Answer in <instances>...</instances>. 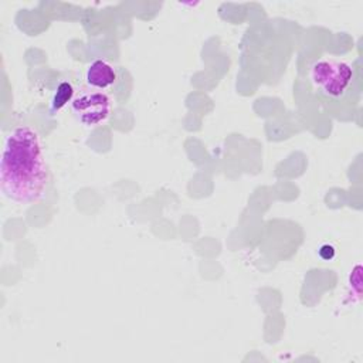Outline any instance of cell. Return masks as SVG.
Segmentation results:
<instances>
[{
  "label": "cell",
  "instance_id": "cell-4",
  "mask_svg": "<svg viewBox=\"0 0 363 363\" xmlns=\"http://www.w3.org/2000/svg\"><path fill=\"white\" fill-rule=\"evenodd\" d=\"M85 79L89 86L95 89H105L116 81V71L109 62L104 60H95L88 65Z\"/></svg>",
  "mask_w": 363,
  "mask_h": 363
},
{
  "label": "cell",
  "instance_id": "cell-5",
  "mask_svg": "<svg viewBox=\"0 0 363 363\" xmlns=\"http://www.w3.org/2000/svg\"><path fill=\"white\" fill-rule=\"evenodd\" d=\"M72 94H74V89H72L71 84L61 82L57 88V92L54 94V96L51 99V109L58 111L60 108H62L71 99Z\"/></svg>",
  "mask_w": 363,
  "mask_h": 363
},
{
  "label": "cell",
  "instance_id": "cell-1",
  "mask_svg": "<svg viewBox=\"0 0 363 363\" xmlns=\"http://www.w3.org/2000/svg\"><path fill=\"white\" fill-rule=\"evenodd\" d=\"M48 184V166L38 132L17 126L6 138L0 159V190L14 203L38 201Z\"/></svg>",
  "mask_w": 363,
  "mask_h": 363
},
{
  "label": "cell",
  "instance_id": "cell-3",
  "mask_svg": "<svg viewBox=\"0 0 363 363\" xmlns=\"http://www.w3.org/2000/svg\"><path fill=\"white\" fill-rule=\"evenodd\" d=\"M71 109L84 126H96L111 115V99L105 92L82 91L71 102Z\"/></svg>",
  "mask_w": 363,
  "mask_h": 363
},
{
  "label": "cell",
  "instance_id": "cell-2",
  "mask_svg": "<svg viewBox=\"0 0 363 363\" xmlns=\"http://www.w3.org/2000/svg\"><path fill=\"white\" fill-rule=\"evenodd\" d=\"M309 75L319 91L330 98H339L353 81V67L346 61L322 58L312 64Z\"/></svg>",
  "mask_w": 363,
  "mask_h": 363
}]
</instances>
